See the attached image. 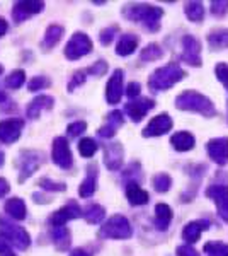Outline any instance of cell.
I'll use <instances>...</instances> for the list:
<instances>
[{"mask_svg": "<svg viewBox=\"0 0 228 256\" xmlns=\"http://www.w3.org/2000/svg\"><path fill=\"white\" fill-rule=\"evenodd\" d=\"M138 48V38L135 34H124L121 40L118 41V46H116V53L121 56H128Z\"/></svg>", "mask_w": 228, "mask_h": 256, "instance_id": "cell-26", "label": "cell"}, {"mask_svg": "<svg viewBox=\"0 0 228 256\" xmlns=\"http://www.w3.org/2000/svg\"><path fill=\"white\" fill-rule=\"evenodd\" d=\"M92 52V41L84 32H75L65 46V56L68 60H78Z\"/></svg>", "mask_w": 228, "mask_h": 256, "instance_id": "cell-6", "label": "cell"}, {"mask_svg": "<svg viewBox=\"0 0 228 256\" xmlns=\"http://www.w3.org/2000/svg\"><path fill=\"white\" fill-rule=\"evenodd\" d=\"M177 256H200V253H198V251L194 250L193 246L182 244V246L177 248Z\"/></svg>", "mask_w": 228, "mask_h": 256, "instance_id": "cell-46", "label": "cell"}, {"mask_svg": "<svg viewBox=\"0 0 228 256\" xmlns=\"http://www.w3.org/2000/svg\"><path fill=\"white\" fill-rule=\"evenodd\" d=\"M0 238H3L9 244L17 248V250H27L29 244H31V238L22 227L3 220H0Z\"/></svg>", "mask_w": 228, "mask_h": 256, "instance_id": "cell-5", "label": "cell"}, {"mask_svg": "<svg viewBox=\"0 0 228 256\" xmlns=\"http://www.w3.org/2000/svg\"><path fill=\"white\" fill-rule=\"evenodd\" d=\"M116 32H118V28H116V26L107 28V30L101 31V34H99V41H101L102 44H109L111 41L114 40V34H116Z\"/></svg>", "mask_w": 228, "mask_h": 256, "instance_id": "cell-42", "label": "cell"}, {"mask_svg": "<svg viewBox=\"0 0 228 256\" xmlns=\"http://www.w3.org/2000/svg\"><path fill=\"white\" fill-rule=\"evenodd\" d=\"M44 9V4L38 2V0H22V2H17L14 6V10H12V18H14L15 22H22L24 19H27L29 16L32 14H39L41 10Z\"/></svg>", "mask_w": 228, "mask_h": 256, "instance_id": "cell-11", "label": "cell"}, {"mask_svg": "<svg viewBox=\"0 0 228 256\" xmlns=\"http://www.w3.org/2000/svg\"><path fill=\"white\" fill-rule=\"evenodd\" d=\"M7 99V96H5V92H2V90H0V102H3Z\"/></svg>", "mask_w": 228, "mask_h": 256, "instance_id": "cell-51", "label": "cell"}, {"mask_svg": "<svg viewBox=\"0 0 228 256\" xmlns=\"http://www.w3.org/2000/svg\"><path fill=\"white\" fill-rule=\"evenodd\" d=\"M49 86V80L46 77H32V80L29 82V90H41Z\"/></svg>", "mask_w": 228, "mask_h": 256, "instance_id": "cell-43", "label": "cell"}, {"mask_svg": "<svg viewBox=\"0 0 228 256\" xmlns=\"http://www.w3.org/2000/svg\"><path fill=\"white\" fill-rule=\"evenodd\" d=\"M140 90H142V86H140L138 82H131L126 88V94H128V98H136L140 94Z\"/></svg>", "mask_w": 228, "mask_h": 256, "instance_id": "cell-47", "label": "cell"}, {"mask_svg": "<svg viewBox=\"0 0 228 256\" xmlns=\"http://www.w3.org/2000/svg\"><path fill=\"white\" fill-rule=\"evenodd\" d=\"M208 44L213 50L228 48V30H218V31L210 32Z\"/></svg>", "mask_w": 228, "mask_h": 256, "instance_id": "cell-29", "label": "cell"}, {"mask_svg": "<svg viewBox=\"0 0 228 256\" xmlns=\"http://www.w3.org/2000/svg\"><path fill=\"white\" fill-rule=\"evenodd\" d=\"M24 80H26V74H24V70H14V72H12L10 76L5 79V86L9 89H19L20 86L24 84Z\"/></svg>", "mask_w": 228, "mask_h": 256, "instance_id": "cell-37", "label": "cell"}, {"mask_svg": "<svg viewBox=\"0 0 228 256\" xmlns=\"http://www.w3.org/2000/svg\"><path fill=\"white\" fill-rule=\"evenodd\" d=\"M176 106L177 110L193 111V113H200L203 116H213L217 113L213 102L206 96H203L200 92H194V90H186V92L179 94L176 98Z\"/></svg>", "mask_w": 228, "mask_h": 256, "instance_id": "cell-1", "label": "cell"}, {"mask_svg": "<svg viewBox=\"0 0 228 256\" xmlns=\"http://www.w3.org/2000/svg\"><path fill=\"white\" fill-rule=\"evenodd\" d=\"M87 70H78V72H75L73 74V79L70 80V84H68V90L72 92L73 89L77 88V86H80V84H84L85 82V79H87Z\"/></svg>", "mask_w": 228, "mask_h": 256, "instance_id": "cell-40", "label": "cell"}, {"mask_svg": "<svg viewBox=\"0 0 228 256\" xmlns=\"http://www.w3.org/2000/svg\"><path fill=\"white\" fill-rule=\"evenodd\" d=\"M184 77H186L184 70H182L179 65L171 64V65H167V67L157 68L155 72L152 74L150 79H148V88L152 90H155V92H159V90H165V89L172 88V86H176L177 82L182 80Z\"/></svg>", "mask_w": 228, "mask_h": 256, "instance_id": "cell-3", "label": "cell"}, {"mask_svg": "<svg viewBox=\"0 0 228 256\" xmlns=\"http://www.w3.org/2000/svg\"><path fill=\"white\" fill-rule=\"evenodd\" d=\"M215 72H217L218 80L228 89V65L227 64H218L217 68H215Z\"/></svg>", "mask_w": 228, "mask_h": 256, "instance_id": "cell-41", "label": "cell"}, {"mask_svg": "<svg viewBox=\"0 0 228 256\" xmlns=\"http://www.w3.org/2000/svg\"><path fill=\"white\" fill-rule=\"evenodd\" d=\"M228 12V2L225 0H215L211 2V14L217 16V18H223Z\"/></svg>", "mask_w": 228, "mask_h": 256, "instance_id": "cell-38", "label": "cell"}, {"mask_svg": "<svg viewBox=\"0 0 228 256\" xmlns=\"http://www.w3.org/2000/svg\"><path fill=\"white\" fill-rule=\"evenodd\" d=\"M123 96V70L116 68L111 76V79L107 80L106 86V99L109 104H118L121 101Z\"/></svg>", "mask_w": 228, "mask_h": 256, "instance_id": "cell-13", "label": "cell"}, {"mask_svg": "<svg viewBox=\"0 0 228 256\" xmlns=\"http://www.w3.org/2000/svg\"><path fill=\"white\" fill-rule=\"evenodd\" d=\"M70 256H89V254H87L84 250H73L72 253H70Z\"/></svg>", "mask_w": 228, "mask_h": 256, "instance_id": "cell-50", "label": "cell"}, {"mask_svg": "<svg viewBox=\"0 0 228 256\" xmlns=\"http://www.w3.org/2000/svg\"><path fill=\"white\" fill-rule=\"evenodd\" d=\"M7 30H9V26H7V20L0 18V38H2V36L5 34Z\"/></svg>", "mask_w": 228, "mask_h": 256, "instance_id": "cell-49", "label": "cell"}, {"mask_svg": "<svg viewBox=\"0 0 228 256\" xmlns=\"http://www.w3.org/2000/svg\"><path fill=\"white\" fill-rule=\"evenodd\" d=\"M205 253L208 256H228V244L225 242H208V244H205Z\"/></svg>", "mask_w": 228, "mask_h": 256, "instance_id": "cell-36", "label": "cell"}, {"mask_svg": "<svg viewBox=\"0 0 228 256\" xmlns=\"http://www.w3.org/2000/svg\"><path fill=\"white\" fill-rule=\"evenodd\" d=\"M171 128H172V118L169 116L167 113H162L145 126L143 137H159V135H164V134H167V132H171Z\"/></svg>", "mask_w": 228, "mask_h": 256, "instance_id": "cell-14", "label": "cell"}, {"mask_svg": "<svg viewBox=\"0 0 228 256\" xmlns=\"http://www.w3.org/2000/svg\"><path fill=\"white\" fill-rule=\"evenodd\" d=\"M61 36H63V26L51 24L46 30V32H44V40H43V43H41V46L44 50H51L58 41L61 40Z\"/></svg>", "mask_w": 228, "mask_h": 256, "instance_id": "cell-27", "label": "cell"}, {"mask_svg": "<svg viewBox=\"0 0 228 256\" xmlns=\"http://www.w3.org/2000/svg\"><path fill=\"white\" fill-rule=\"evenodd\" d=\"M22 126V120H3V122H0V142L14 144L15 140H19Z\"/></svg>", "mask_w": 228, "mask_h": 256, "instance_id": "cell-15", "label": "cell"}, {"mask_svg": "<svg viewBox=\"0 0 228 256\" xmlns=\"http://www.w3.org/2000/svg\"><path fill=\"white\" fill-rule=\"evenodd\" d=\"M152 183H153V188H155L159 193H165V192H169V188L172 186V180H171V176L165 174V172H160V174L153 176Z\"/></svg>", "mask_w": 228, "mask_h": 256, "instance_id": "cell-33", "label": "cell"}, {"mask_svg": "<svg viewBox=\"0 0 228 256\" xmlns=\"http://www.w3.org/2000/svg\"><path fill=\"white\" fill-rule=\"evenodd\" d=\"M51 159L58 168L61 169H70L73 164L72 150H70L68 140L65 137H56L53 140V148H51Z\"/></svg>", "mask_w": 228, "mask_h": 256, "instance_id": "cell-7", "label": "cell"}, {"mask_svg": "<svg viewBox=\"0 0 228 256\" xmlns=\"http://www.w3.org/2000/svg\"><path fill=\"white\" fill-rule=\"evenodd\" d=\"M39 186L44 188V190H51V192H65V184L63 183H55V181L48 180V178H43V180H39Z\"/></svg>", "mask_w": 228, "mask_h": 256, "instance_id": "cell-39", "label": "cell"}, {"mask_svg": "<svg viewBox=\"0 0 228 256\" xmlns=\"http://www.w3.org/2000/svg\"><path fill=\"white\" fill-rule=\"evenodd\" d=\"M2 164H3V154L0 152V166H2Z\"/></svg>", "mask_w": 228, "mask_h": 256, "instance_id": "cell-52", "label": "cell"}, {"mask_svg": "<svg viewBox=\"0 0 228 256\" xmlns=\"http://www.w3.org/2000/svg\"><path fill=\"white\" fill-rule=\"evenodd\" d=\"M153 106H155V101H153V99L142 98V99H136V101L128 102V104L124 106V111L130 114V118L133 120V122H140L148 111L153 110Z\"/></svg>", "mask_w": 228, "mask_h": 256, "instance_id": "cell-17", "label": "cell"}, {"mask_svg": "<svg viewBox=\"0 0 228 256\" xmlns=\"http://www.w3.org/2000/svg\"><path fill=\"white\" fill-rule=\"evenodd\" d=\"M184 10L189 20H193V22H200L205 18V7L201 2H188L184 6Z\"/></svg>", "mask_w": 228, "mask_h": 256, "instance_id": "cell-30", "label": "cell"}, {"mask_svg": "<svg viewBox=\"0 0 228 256\" xmlns=\"http://www.w3.org/2000/svg\"><path fill=\"white\" fill-rule=\"evenodd\" d=\"M104 214H106L104 207H101V205H90V207L85 210L84 217L89 224H99V222L104 218Z\"/></svg>", "mask_w": 228, "mask_h": 256, "instance_id": "cell-32", "label": "cell"}, {"mask_svg": "<svg viewBox=\"0 0 228 256\" xmlns=\"http://www.w3.org/2000/svg\"><path fill=\"white\" fill-rule=\"evenodd\" d=\"M80 216H82L80 207H78L77 204H73V202H70L68 205H65L63 208L56 210V212L53 214L51 218H49V224H51L53 227H63L68 220H72V218H78Z\"/></svg>", "mask_w": 228, "mask_h": 256, "instance_id": "cell-16", "label": "cell"}, {"mask_svg": "<svg viewBox=\"0 0 228 256\" xmlns=\"http://www.w3.org/2000/svg\"><path fill=\"white\" fill-rule=\"evenodd\" d=\"M210 227V222L208 220H194V222H189L188 226L184 227V230H182V238H184L186 242H189V244H193V242H196L198 239L203 232H205L206 229Z\"/></svg>", "mask_w": 228, "mask_h": 256, "instance_id": "cell-20", "label": "cell"}, {"mask_svg": "<svg viewBox=\"0 0 228 256\" xmlns=\"http://www.w3.org/2000/svg\"><path fill=\"white\" fill-rule=\"evenodd\" d=\"M206 196L211 198V200L217 204L220 217L225 222H228V186L213 184V186H210L206 190Z\"/></svg>", "mask_w": 228, "mask_h": 256, "instance_id": "cell-9", "label": "cell"}, {"mask_svg": "<svg viewBox=\"0 0 228 256\" xmlns=\"http://www.w3.org/2000/svg\"><path fill=\"white\" fill-rule=\"evenodd\" d=\"M53 241H55L56 248L60 250H67L70 246V232L65 227H53Z\"/></svg>", "mask_w": 228, "mask_h": 256, "instance_id": "cell-31", "label": "cell"}, {"mask_svg": "<svg viewBox=\"0 0 228 256\" xmlns=\"http://www.w3.org/2000/svg\"><path fill=\"white\" fill-rule=\"evenodd\" d=\"M9 183H7L5 180H3V178H0V198L2 196H5L7 193H9Z\"/></svg>", "mask_w": 228, "mask_h": 256, "instance_id": "cell-48", "label": "cell"}, {"mask_svg": "<svg viewBox=\"0 0 228 256\" xmlns=\"http://www.w3.org/2000/svg\"><path fill=\"white\" fill-rule=\"evenodd\" d=\"M123 158H124V150H123V146L119 142L106 146V148H104V164H106L107 169H111V171L119 169L123 164Z\"/></svg>", "mask_w": 228, "mask_h": 256, "instance_id": "cell-18", "label": "cell"}, {"mask_svg": "<svg viewBox=\"0 0 228 256\" xmlns=\"http://www.w3.org/2000/svg\"><path fill=\"white\" fill-rule=\"evenodd\" d=\"M182 60L186 64L193 65V67H200L201 65V44L200 41L193 36H184L182 38Z\"/></svg>", "mask_w": 228, "mask_h": 256, "instance_id": "cell-10", "label": "cell"}, {"mask_svg": "<svg viewBox=\"0 0 228 256\" xmlns=\"http://www.w3.org/2000/svg\"><path fill=\"white\" fill-rule=\"evenodd\" d=\"M44 162V154L38 150H24L20 154V176L19 181H24Z\"/></svg>", "mask_w": 228, "mask_h": 256, "instance_id": "cell-8", "label": "cell"}, {"mask_svg": "<svg viewBox=\"0 0 228 256\" xmlns=\"http://www.w3.org/2000/svg\"><path fill=\"white\" fill-rule=\"evenodd\" d=\"M124 118H123V113L121 111H113V113L107 114L106 118V123L102 125L101 128H99L97 134L101 135L102 138H111L114 137V134L118 132V128L123 125Z\"/></svg>", "mask_w": 228, "mask_h": 256, "instance_id": "cell-19", "label": "cell"}, {"mask_svg": "<svg viewBox=\"0 0 228 256\" xmlns=\"http://www.w3.org/2000/svg\"><path fill=\"white\" fill-rule=\"evenodd\" d=\"M95 188H97V172H95V169L92 168V171H90L85 180L82 181L80 188H78V195L82 198H89L95 193Z\"/></svg>", "mask_w": 228, "mask_h": 256, "instance_id": "cell-28", "label": "cell"}, {"mask_svg": "<svg viewBox=\"0 0 228 256\" xmlns=\"http://www.w3.org/2000/svg\"><path fill=\"white\" fill-rule=\"evenodd\" d=\"M87 128V123L85 122H73L68 125V135L70 137H78V135L82 134V132H85Z\"/></svg>", "mask_w": 228, "mask_h": 256, "instance_id": "cell-44", "label": "cell"}, {"mask_svg": "<svg viewBox=\"0 0 228 256\" xmlns=\"http://www.w3.org/2000/svg\"><path fill=\"white\" fill-rule=\"evenodd\" d=\"M97 144H95L94 138H82L80 142H78V152H80V156H84V158H92V156L97 152Z\"/></svg>", "mask_w": 228, "mask_h": 256, "instance_id": "cell-35", "label": "cell"}, {"mask_svg": "<svg viewBox=\"0 0 228 256\" xmlns=\"http://www.w3.org/2000/svg\"><path fill=\"white\" fill-rule=\"evenodd\" d=\"M171 144L174 146V148L179 152H186L191 150L194 147V137L189 134V132H177V134L172 135Z\"/></svg>", "mask_w": 228, "mask_h": 256, "instance_id": "cell-22", "label": "cell"}, {"mask_svg": "<svg viewBox=\"0 0 228 256\" xmlns=\"http://www.w3.org/2000/svg\"><path fill=\"white\" fill-rule=\"evenodd\" d=\"M3 72V68H2V65H0V74H2Z\"/></svg>", "mask_w": 228, "mask_h": 256, "instance_id": "cell-53", "label": "cell"}, {"mask_svg": "<svg viewBox=\"0 0 228 256\" xmlns=\"http://www.w3.org/2000/svg\"><path fill=\"white\" fill-rule=\"evenodd\" d=\"M172 220V208L165 204H159L155 207V226L157 229L165 230Z\"/></svg>", "mask_w": 228, "mask_h": 256, "instance_id": "cell-25", "label": "cell"}, {"mask_svg": "<svg viewBox=\"0 0 228 256\" xmlns=\"http://www.w3.org/2000/svg\"><path fill=\"white\" fill-rule=\"evenodd\" d=\"M126 198L131 205H145L148 204V193L138 186L136 183H128Z\"/></svg>", "mask_w": 228, "mask_h": 256, "instance_id": "cell-23", "label": "cell"}, {"mask_svg": "<svg viewBox=\"0 0 228 256\" xmlns=\"http://www.w3.org/2000/svg\"><path fill=\"white\" fill-rule=\"evenodd\" d=\"M162 56H164V52H162V48L159 46V44L152 43V44H148V46L142 52V55H140V60L152 62V60H159V58H162Z\"/></svg>", "mask_w": 228, "mask_h": 256, "instance_id": "cell-34", "label": "cell"}, {"mask_svg": "<svg viewBox=\"0 0 228 256\" xmlns=\"http://www.w3.org/2000/svg\"><path fill=\"white\" fill-rule=\"evenodd\" d=\"M106 70H107V64L104 60H99L90 68H87V72L92 74V76H102V74H106Z\"/></svg>", "mask_w": 228, "mask_h": 256, "instance_id": "cell-45", "label": "cell"}, {"mask_svg": "<svg viewBox=\"0 0 228 256\" xmlns=\"http://www.w3.org/2000/svg\"><path fill=\"white\" fill-rule=\"evenodd\" d=\"M133 230H131V224L128 222L126 217L123 216H114L102 226V229L99 230V236L106 239H128L131 238Z\"/></svg>", "mask_w": 228, "mask_h": 256, "instance_id": "cell-4", "label": "cell"}, {"mask_svg": "<svg viewBox=\"0 0 228 256\" xmlns=\"http://www.w3.org/2000/svg\"><path fill=\"white\" fill-rule=\"evenodd\" d=\"M5 212L9 214L12 218H15V220H24L27 214V208H26V204H24L20 198H10L5 204Z\"/></svg>", "mask_w": 228, "mask_h": 256, "instance_id": "cell-24", "label": "cell"}, {"mask_svg": "<svg viewBox=\"0 0 228 256\" xmlns=\"http://www.w3.org/2000/svg\"><path fill=\"white\" fill-rule=\"evenodd\" d=\"M124 16L131 20H138L143 26H147L150 31H157L160 28V19L164 16V10L159 7L147 6V4H136V6L126 7Z\"/></svg>", "mask_w": 228, "mask_h": 256, "instance_id": "cell-2", "label": "cell"}, {"mask_svg": "<svg viewBox=\"0 0 228 256\" xmlns=\"http://www.w3.org/2000/svg\"><path fill=\"white\" fill-rule=\"evenodd\" d=\"M206 150H208L210 158L213 159V162H217L218 166H225L228 162V138L227 137L210 140L208 146H206Z\"/></svg>", "mask_w": 228, "mask_h": 256, "instance_id": "cell-12", "label": "cell"}, {"mask_svg": "<svg viewBox=\"0 0 228 256\" xmlns=\"http://www.w3.org/2000/svg\"><path fill=\"white\" fill-rule=\"evenodd\" d=\"M53 104H55V99H53L51 96H38V98H34L31 102H29V106H27V116L32 118V120L39 118L41 111L51 110Z\"/></svg>", "mask_w": 228, "mask_h": 256, "instance_id": "cell-21", "label": "cell"}]
</instances>
